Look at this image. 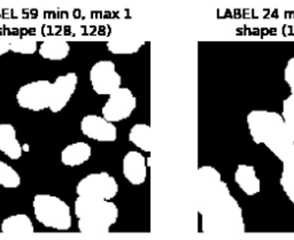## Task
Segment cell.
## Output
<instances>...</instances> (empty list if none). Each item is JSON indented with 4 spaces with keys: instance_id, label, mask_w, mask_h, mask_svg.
<instances>
[{
    "instance_id": "obj_1",
    "label": "cell",
    "mask_w": 294,
    "mask_h": 240,
    "mask_svg": "<svg viewBox=\"0 0 294 240\" xmlns=\"http://www.w3.org/2000/svg\"><path fill=\"white\" fill-rule=\"evenodd\" d=\"M198 213L205 234H244L243 209L232 196L219 170L212 166L198 169Z\"/></svg>"
},
{
    "instance_id": "obj_2",
    "label": "cell",
    "mask_w": 294,
    "mask_h": 240,
    "mask_svg": "<svg viewBox=\"0 0 294 240\" xmlns=\"http://www.w3.org/2000/svg\"><path fill=\"white\" fill-rule=\"evenodd\" d=\"M248 131L255 144H262L283 163L294 160V140L283 115L255 109L247 115Z\"/></svg>"
},
{
    "instance_id": "obj_3",
    "label": "cell",
    "mask_w": 294,
    "mask_h": 240,
    "mask_svg": "<svg viewBox=\"0 0 294 240\" xmlns=\"http://www.w3.org/2000/svg\"><path fill=\"white\" fill-rule=\"evenodd\" d=\"M74 213L78 220V230L82 234H108L120 215L113 201L85 197L76 198Z\"/></svg>"
},
{
    "instance_id": "obj_4",
    "label": "cell",
    "mask_w": 294,
    "mask_h": 240,
    "mask_svg": "<svg viewBox=\"0 0 294 240\" xmlns=\"http://www.w3.org/2000/svg\"><path fill=\"white\" fill-rule=\"evenodd\" d=\"M33 215L38 223L56 231L71 228V209L66 201L47 193H38L32 200Z\"/></svg>"
},
{
    "instance_id": "obj_5",
    "label": "cell",
    "mask_w": 294,
    "mask_h": 240,
    "mask_svg": "<svg viewBox=\"0 0 294 240\" xmlns=\"http://www.w3.org/2000/svg\"><path fill=\"white\" fill-rule=\"evenodd\" d=\"M118 183L112 175L106 171L90 174L82 178L76 185L77 197H85L90 199L112 201L118 193Z\"/></svg>"
},
{
    "instance_id": "obj_6",
    "label": "cell",
    "mask_w": 294,
    "mask_h": 240,
    "mask_svg": "<svg viewBox=\"0 0 294 240\" xmlns=\"http://www.w3.org/2000/svg\"><path fill=\"white\" fill-rule=\"evenodd\" d=\"M51 98L52 83L46 79L26 83L16 92L17 105L31 112H41L49 108Z\"/></svg>"
},
{
    "instance_id": "obj_7",
    "label": "cell",
    "mask_w": 294,
    "mask_h": 240,
    "mask_svg": "<svg viewBox=\"0 0 294 240\" xmlns=\"http://www.w3.org/2000/svg\"><path fill=\"white\" fill-rule=\"evenodd\" d=\"M90 82L95 93L99 96H109L120 89L122 78L113 61L100 60L91 68Z\"/></svg>"
},
{
    "instance_id": "obj_8",
    "label": "cell",
    "mask_w": 294,
    "mask_h": 240,
    "mask_svg": "<svg viewBox=\"0 0 294 240\" xmlns=\"http://www.w3.org/2000/svg\"><path fill=\"white\" fill-rule=\"evenodd\" d=\"M137 107V98L128 87H120L115 92L109 94L101 109L102 116L107 121L116 123L129 119Z\"/></svg>"
},
{
    "instance_id": "obj_9",
    "label": "cell",
    "mask_w": 294,
    "mask_h": 240,
    "mask_svg": "<svg viewBox=\"0 0 294 240\" xmlns=\"http://www.w3.org/2000/svg\"><path fill=\"white\" fill-rule=\"evenodd\" d=\"M81 131L87 138L100 143H112L117 139V129L115 124L107 121L104 116H84L81 121Z\"/></svg>"
},
{
    "instance_id": "obj_10",
    "label": "cell",
    "mask_w": 294,
    "mask_h": 240,
    "mask_svg": "<svg viewBox=\"0 0 294 240\" xmlns=\"http://www.w3.org/2000/svg\"><path fill=\"white\" fill-rule=\"evenodd\" d=\"M78 77L76 72H67L56 77L52 83V98L49 110L52 113H60L68 105L71 97L74 96L77 87Z\"/></svg>"
},
{
    "instance_id": "obj_11",
    "label": "cell",
    "mask_w": 294,
    "mask_h": 240,
    "mask_svg": "<svg viewBox=\"0 0 294 240\" xmlns=\"http://www.w3.org/2000/svg\"><path fill=\"white\" fill-rule=\"evenodd\" d=\"M147 158L137 151H130L122 161V173L125 180L132 185H141L147 178Z\"/></svg>"
},
{
    "instance_id": "obj_12",
    "label": "cell",
    "mask_w": 294,
    "mask_h": 240,
    "mask_svg": "<svg viewBox=\"0 0 294 240\" xmlns=\"http://www.w3.org/2000/svg\"><path fill=\"white\" fill-rule=\"evenodd\" d=\"M0 152L10 160H18L23 153L16 137V130L10 123L0 124Z\"/></svg>"
},
{
    "instance_id": "obj_13",
    "label": "cell",
    "mask_w": 294,
    "mask_h": 240,
    "mask_svg": "<svg viewBox=\"0 0 294 240\" xmlns=\"http://www.w3.org/2000/svg\"><path fill=\"white\" fill-rule=\"evenodd\" d=\"M235 182L248 197H253L261 191V182L253 166L238 165L235 171Z\"/></svg>"
},
{
    "instance_id": "obj_14",
    "label": "cell",
    "mask_w": 294,
    "mask_h": 240,
    "mask_svg": "<svg viewBox=\"0 0 294 240\" xmlns=\"http://www.w3.org/2000/svg\"><path fill=\"white\" fill-rule=\"evenodd\" d=\"M92 155V148L85 142L67 145L61 152V162L67 167H78L87 162Z\"/></svg>"
},
{
    "instance_id": "obj_15",
    "label": "cell",
    "mask_w": 294,
    "mask_h": 240,
    "mask_svg": "<svg viewBox=\"0 0 294 240\" xmlns=\"http://www.w3.org/2000/svg\"><path fill=\"white\" fill-rule=\"evenodd\" d=\"M0 230L7 236H31L35 232V228L28 215L15 214L2 220Z\"/></svg>"
},
{
    "instance_id": "obj_16",
    "label": "cell",
    "mask_w": 294,
    "mask_h": 240,
    "mask_svg": "<svg viewBox=\"0 0 294 240\" xmlns=\"http://www.w3.org/2000/svg\"><path fill=\"white\" fill-rule=\"evenodd\" d=\"M41 58L51 61L64 60L69 55L70 45L62 39H47L40 44L38 48Z\"/></svg>"
},
{
    "instance_id": "obj_17",
    "label": "cell",
    "mask_w": 294,
    "mask_h": 240,
    "mask_svg": "<svg viewBox=\"0 0 294 240\" xmlns=\"http://www.w3.org/2000/svg\"><path fill=\"white\" fill-rule=\"evenodd\" d=\"M144 44L145 41L137 37L113 38L107 41V49L113 54H135Z\"/></svg>"
},
{
    "instance_id": "obj_18",
    "label": "cell",
    "mask_w": 294,
    "mask_h": 240,
    "mask_svg": "<svg viewBox=\"0 0 294 240\" xmlns=\"http://www.w3.org/2000/svg\"><path fill=\"white\" fill-rule=\"evenodd\" d=\"M129 142L146 153L151 152V127L146 123H137L130 129Z\"/></svg>"
},
{
    "instance_id": "obj_19",
    "label": "cell",
    "mask_w": 294,
    "mask_h": 240,
    "mask_svg": "<svg viewBox=\"0 0 294 240\" xmlns=\"http://www.w3.org/2000/svg\"><path fill=\"white\" fill-rule=\"evenodd\" d=\"M21 185V177L8 163L0 160V186L5 189H17Z\"/></svg>"
},
{
    "instance_id": "obj_20",
    "label": "cell",
    "mask_w": 294,
    "mask_h": 240,
    "mask_svg": "<svg viewBox=\"0 0 294 240\" xmlns=\"http://www.w3.org/2000/svg\"><path fill=\"white\" fill-rule=\"evenodd\" d=\"M281 186L294 206V160L283 163Z\"/></svg>"
},
{
    "instance_id": "obj_21",
    "label": "cell",
    "mask_w": 294,
    "mask_h": 240,
    "mask_svg": "<svg viewBox=\"0 0 294 240\" xmlns=\"http://www.w3.org/2000/svg\"><path fill=\"white\" fill-rule=\"evenodd\" d=\"M10 51L18 54H33L37 51V41L32 38H14L10 41Z\"/></svg>"
},
{
    "instance_id": "obj_22",
    "label": "cell",
    "mask_w": 294,
    "mask_h": 240,
    "mask_svg": "<svg viewBox=\"0 0 294 240\" xmlns=\"http://www.w3.org/2000/svg\"><path fill=\"white\" fill-rule=\"evenodd\" d=\"M283 119H284L290 133L294 140V94H291L283 101Z\"/></svg>"
},
{
    "instance_id": "obj_23",
    "label": "cell",
    "mask_w": 294,
    "mask_h": 240,
    "mask_svg": "<svg viewBox=\"0 0 294 240\" xmlns=\"http://www.w3.org/2000/svg\"><path fill=\"white\" fill-rule=\"evenodd\" d=\"M284 79L290 90H291V94H294V56L286 63L284 69Z\"/></svg>"
},
{
    "instance_id": "obj_24",
    "label": "cell",
    "mask_w": 294,
    "mask_h": 240,
    "mask_svg": "<svg viewBox=\"0 0 294 240\" xmlns=\"http://www.w3.org/2000/svg\"><path fill=\"white\" fill-rule=\"evenodd\" d=\"M8 51H10V41L8 38L0 37V56L6 54Z\"/></svg>"
}]
</instances>
